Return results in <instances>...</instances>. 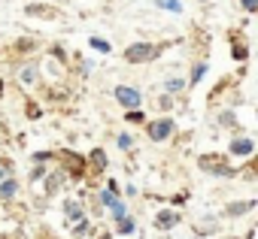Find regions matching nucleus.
<instances>
[{
  "mask_svg": "<svg viewBox=\"0 0 258 239\" xmlns=\"http://www.w3.org/2000/svg\"><path fill=\"white\" fill-rule=\"evenodd\" d=\"M219 122H222V125H228V128H231V125H234V122H237V118H234V112H222V118H219Z\"/></svg>",
  "mask_w": 258,
  "mask_h": 239,
  "instance_id": "14",
  "label": "nucleus"
},
{
  "mask_svg": "<svg viewBox=\"0 0 258 239\" xmlns=\"http://www.w3.org/2000/svg\"><path fill=\"white\" fill-rule=\"evenodd\" d=\"M176 221H179V215H176V212H161V215L155 218V224H158V227H173Z\"/></svg>",
  "mask_w": 258,
  "mask_h": 239,
  "instance_id": "7",
  "label": "nucleus"
},
{
  "mask_svg": "<svg viewBox=\"0 0 258 239\" xmlns=\"http://www.w3.org/2000/svg\"><path fill=\"white\" fill-rule=\"evenodd\" d=\"M124 55H127V61L140 64V61H149V58L155 55V49H152V46H146V43H137V46H131V49H127Z\"/></svg>",
  "mask_w": 258,
  "mask_h": 239,
  "instance_id": "4",
  "label": "nucleus"
},
{
  "mask_svg": "<svg viewBox=\"0 0 258 239\" xmlns=\"http://www.w3.org/2000/svg\"><path fill=\"white\" fill-rule=\"evenodd\" d=\"M112 218H115V221H124V218H127V209H124V203H118V200L112 203Z\"/></svg>",
  "mask_w": 258,
  "mask_h": 239,
  "instance_id": "8",
  "label": "nucleus"
},
{
  "mask_svg": "<svg viewBox=\"0 0 258 239\" xmlns=\"http://www.w3.org/2000/svg\"><path fill=\"white\" fill-rule=\"evenodd\" d=\"M67 215H70V218H79L82 212H79V206H76V203H67Z\"/></svg>",
  "mask_w": 258,
  "mask_h": 239,
  "instance_id": "17",
  "label": "nucleus"
},
{
  "mask_svg": "<svg viewBox=\"0 0 258 239\" xmlns=\"http://www.w3.org/2000/svg\"><path fill=\"white\" fill-rule=\"evenodd\" d=\"M158 7H161V10H173V13H182V4H179V0H158Z\"/></svg>",
  "mask_w": 258,
  "mask_h": 239,
  "instance_id": "9",
  "label": "nucleus"
},
{
  "mask_svg": "<svg viewBox=\"0 0 258 239\" xmlns=\"http://www.w3.org/2000/svg\"><path fill=\"white\" fill-rule=\"evenodd\" d=\"M118 230H121V233H134V221H131V218H124V221L118 224Z\"/></svg>",
  "mask_w": 258,
  "mask_h": 239,
  "instance_id": "13",
  "label": "nucleus"
},
{
  "mask_svg": "<svg viewBox=\"0 0 258 239\" xmlns=\"http://www.w3.org/2000/svg\"><path fill=\"white\" fill-rule=\"evenodd\" d=\"M91 46H94L97 52H109V43H103V40H97V37L91 40Z\"/></svg>",
  "mask_w": 258,
  "mask_h": 239,
  "instance_id": "15",
  "label": "nucleus"
},
{
  "mask_svg": "<svg viewBox=\"0 0 258 239\" xmlns=\"http://www.w3.org/2000/svg\"><path fill=\"white\" fill-rule=\"evenodd\" d=\"M118 146H121V149H131V137L121 134V137H118Z\"/></svg>",
  "mask_w": 258,
  "mask_h": 239,
  "instance_id": "18",
  "label": "nucleus"
},
{
  "mask_svg": "<svg viewBox=\"0 0 258 239\" xmlns=\"http://www.w3.org/2000/svg\"><path fill=\"white\" fill-rule=\"evenodd\" d=\"M204 73H207V64H198V70H195V73H191V82H195V85H198V82H201V79H204Z\"/></svg>",
  "mask_w": 258,
  "mask_h": 239,
  "instance_id": "11",
  "label": "nucleus"
},
{
  "mask_svg": "<svg viewBox=\"0 0 258 239\" xmlns=\"http://www.w3.org/2000/svg\"><path fill=\"white\" fill-rule=\"evenodd\" d=\"M201 170L219 173V176H234V170L225 164V158H216V155H204V158H201Z\"/></svg>",
  "mask_w": 258,
  "mask_h": 239,
  "instance_id": "1",
  "label": "nucleus"
},
{
  "mask_svg": "<svg viewBox=\"0 0 258 239\" xmlns=\"http://www.w3.org/2000/svg\"><path fill=\"white\" fill-rule=\"evenodd\" d=\"M240 7H243L246 13H255V10H258V0H240Z\"/></svg>",
  "mask_w": 258,
  "mask_h": 239,
  "instance_id": "12",
  "label": "nucleus"
},
{
  "mask_svg": "<svg viewBox=\"0 0 258 239\" xmlns=\"http://www.w3.org/2000/svg\"><path fill=\"white\" fill-rule=\"evenodd\" d=\"M91 158H94V164H97V167H103V152H94Z\"/></svg>",
  "mask_w": 258,
  "mask_h": 239,
  "instance_id": "19",
  "label": "nucleus"
},
{
  "mask_svg": "<svg viewBox=\"0 0 258 239\" xmlns=\"http://www.w3.org/2000/svg\"><path fill=\"white\" fill-rule=\"evenodd\" d=\"M225 239H231V236H225Z\"/></svg>",
  "mask_w": 258,
  "mask_h": 239,
  "instance_id": "20",
  "label": "nucleus"
},
{
  "mask_svg": "<svg viewBox=\"0 0 258 239\" xmlns=\"http://www.w3.org/2000/svg\"><path fill=\"white\" fill-rule=\"evenodd\" d=\"M231 152L234 155H252L255 152V143L246 140V137H237V140H231Z\"/></svg>",
  "mask_w": 258,
  "mask_h": 239,
  "instance_id": "5",
  "label": "nucleus"
},
{
  "mask_svg": "<svg viewBox=\"0 0 258 239\" xmlns=\"http://www.w3.org/2000/svg\"><path fill=\"white\" fill-rule=\"evenodd\" d=\"M182 88V79H167V91L173 94V91H179Z\"/></svg>",
  "mask_w": 258,
  "mask_h": 239,
  "instance_id": "16",
  "label": "nucleus"
},
{
  "mask_svg": "<svg viewBox=\"0 0 258 239\" xmlns=\"http://www.w3.org/2000/svg\"><path fill=\"white\" fill-rule=\"evenodd\" d=\"M16 194V182H4L0 185V197H13Z\"/></svg>",
  "mask_w": 258,
  "mask_h": 239,
  "instance_id": "10",
  "label": "nucleus"
},
{
  "mask_svg": "<svg viewBox=\"0 0 258 239\" xmlns=\"http://www.w3.org/2000/svg\"><path fill=\"white\" fill-rule=\"evenodd\" d=\"M252 206H255L252 200H246V203H231V206H228V215H231V218H240V215H246Z\"/></svg>",
  "mask_w": 258,
  "mask_h": 239,
  "instance_id": "6",
  "label": "nucleus"
},
{
  "mask_svg": "<svg viewBox=\"0 0 258 239\" xmlns=\"http://www.w3.org/2000/svg\"><path fill=\"white\" fill-rule=\"evenodd\" d=\"M115 97H118V103H121V106H127L131 112L140 106V91H137V88H127V85H121V88H115Z\"/></svg>",
  "mask_w": 258,
  "mask_h": 239,
  "instance_id": "2",
  "label": "nucleus"
},
{
  "mask_svg": "<svg viewBox=\"0 0 258 239\" xmlns=\"http://www.w3.org/2000/svg\"><path fill=\"white\" fill-rule=\"evenodd\" d=\"M170 134H173V122H170V118H161V122H152V125H149V137H152L155 143L167 140Z\"/></svg>",
  "mask_w": 258,
  "mask_h": 239,
  "instance_id": "3",
  "label": "nucleus"
}]
</instances>
